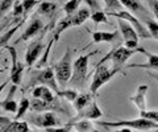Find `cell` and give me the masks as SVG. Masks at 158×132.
I'll use <instances>...</instances> for the list:
<instances>
[{
    "label": "cell",
    "mask_w": 158,
    "mask_h": 132,
    "mask_svg": "<svg viewBox=\"0 0 158 132\" xmlns=\"http://www.w3.org/2000/svg\"><path fill=\"white\" fill-rule=\"evenodd\" d=\"M145 2H146V0H145Z\"/></svg>",
    "instance_id": "cell-41"
},
{
    "label": "cell",
    "mask_w": 158,
    "mask_h": 132,
    "mask_svg": "<svg viewBox=\"0 0 158 132\" xmlns=\"http://www.w3.org/2000/svg\"><path fill=\"white\" fill-rule=\"evenodd\" d=\"M38 4V0H23V6H24V12L25 16H28V13Z\"/></svg>",
    "instance_id": "cell-36"
},
{
    "label": "cell",
    "mask_w": 158,
    "mask_h": 132,
    "mask_svg": "<svg viewBox=\"0 0 158 132\" xmlns=\"http://www.w3.org/2000/svg\"><path fill=\"white\" fill-rule=\"evenodd\" d=\"M117 74H124L123 69H115V67H108L104 63L95 66V71H94V77L90 85V91L94 95H96L98 90L104 86L107 82H110L115 75Z\"/></svg>",
    "instance_id": "cell-3"
},
{
    "label": "cell",
    "mask_w": 158,
    "mask_h": 132,
    "mask_svg": "<svg viewBox=\"0 0 158 132\" xmlns=\"http://www.w3.org/2000/svg\"><path fill=\"white\" fill-rule=\"evenodd\" d=\"M58 2H61V3H66L67 0H58Z\"/></svg>",
    "instance_id": "cell-40"
},
{
    "label": "cell",
    "mask_w": 158,
    "mask_h": 132,
    "mask_svg": "<svg viewBox=\"0 0 158 132\" xmlns=\"http://www.w3.org/2000/svg\"><path fill=\"white\" fill-rule=\"evenodd\" d=\"M148 85H140L136 90V94L129 96V100L132 103H135V106L138 109V111H144L146 110V102H145V96L148 92Z\"/></svg>",
    "instance_id": "cell-18"
},
{
    "label": "cell",
    "mask_w": 158,
    "mask_h": 132,
    "mask_svg": "<svg viewBox=\"0 0 158 132\" xmlns=\"http://www.w3.org/2000/svg\"><path fill=\"white\" fill-rule=\"evenodd\" d=\"M96 52L87 53L85 56L78 57L74 61L73 65V75L70 79V85L77 87V89H82L87 81V74H88V61L92 56H95Z\"/></svg>",
    "instance_id": "cell-4"
},
{
    "label": "cell",
    "mask_w": 158,
    "mask_h": 132,
    "mask_svg": "<svg viewBox=\"0 0 158 132\" xmlns=\"http://www.w3.org/2000/svg\"><path fill=\"white\" fill-rule=\"evenodd\" d=\"M103 116V112L100 110V107L98 106L96 100H92L91 104H88L85 107L82 111H79L77 116H74L71 120H81V119H90V120H98Z\"/></svg>",
    "instance_id": "cell-14"
},
{
    "label": "cell",
    "mask_w": 158,
    "mask_h": 132,
    "mask_svg": "<svg viewBox=\"0 0 158 132\" xmlns=\"http://www.w3.org/2000/svg\"><path fill=\"white\" fill-rule=\"evenodd\" d=\"M16 90H17V85L12 83L11 89H9V92H8V96L0 102V107H2L3 111H8V112H12V114H16L17 112L19 104L16 103V100L13 99V94Z\"/></svg>",
    "instance_id": "cell-20"
},
{
    "label": "cell",
    "mask_w": 158,
    "mask_h": 132,
    "mask_svg": "<svg viewBox=\"0 0 158 132\" xmlns=\"http://www.w3.org/2000/svg\"><path fill=\"white\" fill-rule=\"evenodd\" d=\"M54 42H56V40H54V38H52L50 42H49V45H48V48L45 49V53H44L42 58H41V60H40V61H37V69H41V67L45 66V63L48 62L49 53H50V49H52V46H53V44H54Z\"/></svg>",
    "instance_id": "cell-33"
},
{
    "label": "cell",
    "mask_w": 158,
    "mask_h": 132,
    "mask_svg": "<svg viewBox=\"0 0 158 132\" xmlns=\"http://www.w3.org/2000/svg\"><path fill=\"white\" fill-rule=\"evenodd\" d=\"M29 110H31V100H29L28 98L23 96L21 100H20V103H19V110H17V112H16V115H15V120L23 119L24 116L27 115V112H28Z\"/></svg>",
    "instance_id": "cell-27"
},
{
    "label": "cell",
    "mask_w": 158,
    "mask_h": 132,
    "mask_svg": "<svg viewBox=\"0 0 158 132\" xmlns=\"http://www.w3.org/2000/svg\"><path fill=\"white\" fill-rule=\"evenodd\" d=\"M24 23H25V19H23V20L20 21V23H17V24H15V25H12V28H11V29H8L6 33H3V35H2V38H0V45H2L3 49L8 45L9 40H11V38L13 37V35L19 31V28L21 27Z\"/></svg>",
    "instance_id": "cell-25"
},
{
    "label": "cell",
    "mask_w": 158,
    "mask_h": 132,
    "mask_svg": "<svg viewBox=\"0 0 158 132\" xmlns=\"http://www.w3.org/2000/svg\"><path fill=\"white\" fill-rule=\"evenodd\" d=\"M121 4L127 8V11L132 12L133 15H138L140 17H148L149 12L146 11V8L138 2V0H120Z\"/></svg>",
    "instance_id": "cell-19"
},
{
    "label": "cell",
    "mask_w": 158,
    "mask_h": 132,
    "mask_svg": "<svg viewBox=\"0 0 158 132\" xmlns=\"http://www.w3.org/2000/svg\"><path fill=\"white\" fill-rule=\"evenodd\" d=\"M90 17H91V12H90V9H88V8H81V9H78L75 13L71 15L73 28L82 25V24L85 23L87 19H90Z\"/></svg>",
    "instance_id": "cell-24"
},
{
    "label": "cell",
    "mask_w": 158,
    "mask_h": 132,
    "mask_svg": "<svg viewBox=\"0 0 158 132\" xmlns=\"http://www.w3.org/2000/svg\"><path fill=\"white\" fill-rule=\"evenodd\" d=\"M107 7V12H120L123 11V4L120 0H103Z\"/></svg>",
    "instance_id": "cell-31"
},
{
    "label": "cell",
    "mask_w": 158,
    "mask_h": 132,
    "mask_svg": "<svg viewBox=\"0 0 158 132\" xmlns=\"http://www.w3.org/2000/svg\"><path fill=\"white\" fill-rule=\"evenodd\" d=\"M142 23L145 24V25L148 27V29H149V32L152 33L153 38H156V40H158V23L152 20V19L148 16V17H141Z\"/></svg>",
    "instance_id": "cell-28"
},
{
    "label": "cell",
    "mask_w": 158,
    "mask_h": 132,
    "mask_svg": "<svg viewBox=\"0 0 158 132\" xmlns=\"http://www.w3.org/2000/svg\"><path fill=\"white\" fill-rule=\"evenodd\" d=\"M149 74H150L152 78H154V79L158 82V73H154V74H153V73H149Z\"/></svg>",
    "instance_id": "cell-39"
},
{
    "label": "cell",
    "mask_w": 158,
    "mask_h": 132,
    "mask_svg": "<svg viewBox=\"0 0 158 132\" xmlns=\"http://www.w3.org/2000/svg\"><path fill=\"white\" fill-rule=\"evenodd\" d=\"M7 50L11 56V74H9V81L12 82L13 85H20L23 81V74H24V70H25V65L23 62L19 61L17 58V52H16V48L15 46H9L7 45Z\"/></svg>",
    "instance_id": "cell-10"
},
{
    "label": "cell",
    "mask_w": 158,
    "mask_h": 132,
    "mask_svg": "<svg viewBox=\"0 0 158 132\" xmlns=\"http://www.w3.org/2000/svg\"><path fill=\"white\" fill-rule=\"evenodd\" d=\"M138 53H142L148 57V62L146 63H132L128 65V69H135V67H140V69H148V70H158V54L150 53L145 50L144 48H138L137 46Z\"/></svg>",
    "instance_id": "cell-15"
},
{
    "label": "cell",
    "mask_w": 158,
    "mask_h": 132,
    "mask_svg": "<svg viewBox=\"0 0 158 132\" xmlns=\"http://www.w3.org/2000/svg\"><path fill=\"white\" fill-rule=\"evenodd\" d=\"M73 49L67 48L65 54L62 56V58L59 60V62L54 66V70H56V75L58 79V83L61 85L62 87H65L69 82L71 79L73 75Z\"/></svg>",
    "instance_id": "cell-5"
},
{
    "label": "cell",
    "mask_w": 158,
    "mask_h": 132,
    "mask_svg": "<svg viewBox=\"0 0 158 132\" xmlns=\"http://www.w3.org/2000/svg\"><path fill=\"white\" fill-rule=\"evenodd\" d=\"M44 49H45V45L42 42V37H40L38 40H34L33 42L29 44V46L25 52V63L28 67H32L34 63H37Z\"/></svg>",
    "instance_id": "cell-11"
},
{
    "label": "cell",
    "mask_w": 158,
    "mask_h": 132,
    "mask_svg": "<svg viewBox=\"0 0 158 132\" xmlns=\"http://www.w3.org/2000/svg\"><path fill=\"white\" fill-rule=\"evenodd\" d=\"M102 127L107 128H121V131L138 130V131H148V130H158V123L150 120L144 116H140L133 120H116V121H98Z\"/></svg>",
    "instance_id": "cell-2"
},
{
    "label": "cell",
    "mask_w": 158,
    "mask_h": 132,
    "mask_svg": "<svg viewBox=\"0 0 158 132\" xmlns=\"http://www.w3.org/2000/svg\"><path fill=\"white\" fill-rule=\"evenodd\" d=\"M31 111L33 112H44V111H61L66 112L65 107L61 104V102L56 99L54 102H46L38 98H33V100H31Z\"/></svg>",
    "instance_id": "cell-12"
},
{
    "label": "cell",
    "mask_w": 158,
    "mask_h": 132,
    "mask_svg": "<svg viewBox=\"0 0 158 132\" xmlns=\"http://www.w3.org/2000/svg\"><path fill=\"white\" fill-rule=\"evenodd\" d=\"M92 96H94V94H92L91 91L90 92H85V94H79L77 99L73 102L75 111L79 112V111H82L83 109H85V107H87L88 104H91L92 100H94Z\"/></svg>",
    "instance_id": "cell-23"
},
{
    "label": "cell",
    "mask_w": 158,
    "mask_h": 132,
    "mask_svg": "<svg viewBox=\"0 0 158 132\" xmlns=\"http://www.w3.org/2000/svg\"><path fill=\"white\" fill-rule=\"evenodd\" d=\"M42 29H44V23H42L41 19L37 17V13H36V15H34V17H32V20L29 21V24L27 25L25 31L23 32L21 37H20L19 40H16V42H15V44H17L20 41H27V40H29V38L34 37L37 33L41 32Z\"/></svg>",
    "instance_id": "cell-13"
},
{
    "label": "cell",
    "mask_w": 158,
    "mask_h": 132,
    "mask_svg": "<svg viewBox=\"0 0 158 132\" xmlns=\"http://www.w3.org/2000/svg\"><path fill=\"white\" fill-rule=\"evenodd\" d=\"M37 85H45L48 87H50L58 95V92H59L58 79H57L54 67L48 66V67H41V69H37V70H32L31 74H29V82L23 87V90L31 89V87H34Z\"/></svg>",
    "instance_id": "cell-1"
},
{
    "label": "cell",
    "mask_w": 158,
    "mask_h": 132,
    "mask_svg": "<svg viewBox=\"0 0 158 132\" xmlns=\"http://www.w3.org/2000/svg\"><path fill=\"white\" fill-rule=\"evenodd\" d=\"M79 92L74 89H67V90H59L58 92V96L59 98H63V99H66L69 102H74L78 98Z\"/></svg>",
    "instance_id": "cell-32"
},
{
    "label": "cell",
    "mask_w": 158,
    "mask_h": 132,
    "mask_svg": "<svg viewBox=\"0 0 158 132\" xmlns=\"http://www.w3.org/2000/svg\"><path fill=\"white\" fill-rule=\"evenodd\" d=\"M58 12V6L56 3L53 2H42L40 3V6L37 8V15H42L45 17H49V19H54V16L57 15Z\"/></svg>",
    "instance_id": "cell-22"
},
{
    "label": "cell",
    "mask_w": 158,
    "mask_h": 132,
    "mask_svg": "<svg viewBox=\"0 0 158 132\" xmlns=\"http://www.w3.org/2000/svg\"><path fill=\"white\" fill-rule=\"evenodd\" d=\"M91 20L95 23V24H107L108 23V19H107V12L102 11V9H96V11H92L91 12Z\"/></svg>",
    "instance_id": "cell-29"
},
{
    "label": "cell",
    "mask_w": 158,
    "mask_h": 132,
    "mask_svg": "<svg viewBox=\"0 0 158 132\" xmlns=\"http://www.w3.org/2000/svg\"><path fill=\"white\" fill-rule=\"evenodd\" d=\"M81 3H82V0H69V2L65 3V6H63V11H65L66 15H74L79 9Z\"/></svg>",
    "instance_id": "cell-30"
},
{
    "label": "cell",
    "mask_w": 158,
    "mask_h": 132,
    "mask_svg": "<svg viewBox=\"0 0 158 132\" xmlns=\"http://www.w3.org/2000/svg\"><path fill=\"white\" fill-rule=\"evenodd\" d=\"M16 0H2V4H0V13H2V19L6 17L7 12L13 7V4Z\"/></svg>",
    "instance_id": "cell-34"
},
{
    "label": "cell",
    "mask_w": 158,
    "mask_h": 132,
    "mask_svg": "<svg viewBox=\"0 0 158 132\" xmlns=\"http://www.w3.org/2000/svg\"><path fill=\"white\" fill-rule=\"evenodd\" d=\"M32 95L33 98H38V99H42L46 102H54L59 98L50 87H48L45 85H37L32 87Z\"/></svg>",
    "instance_id": "cell-16"
},
{
    "label": "cell",
    "mask_w": 158,
    "mask_h": 132,
    "mask_svg": "<svg viewBox=\"0 0 158 132\" xmlns=\"http://www.w3.org/2000/svg\"><path fill=\"white\" fill-rule=\"evenodd\" d=\"M140 116H144V118L154 120V121H157V123H158V110H152V111L144 110V111H140Z\"/></svg>",
    "instance_id": "cell-35"
},
{
    "label": "cell",
    "mask_w": 158,
    "mask_h": 132,
    "mask_svg": "<svg viewBox=\"0 0 158 132\" xmlns=\"http://www.w3.org/2000/svg\"><path fill=\"white\" fill-rule=\"evenodd\" d=\"M146 3L149 4L153 15H154L156 19L158 20V0H146Z\"/></svg>",
    "instance_id": "cell-37"
},
{
    "label": "cell",
    "mask_w": 158,
    "mask_h": 132,
    "mask_svg": "<svg viewBox=\"0 0 158 132\" xmlns=\"http://www.w3.org/2000/svg\"><path fill=\"white\" fill-rule=\"evenodd\" d=\"M117 25H118V29H120V33L123 36L124 45L131 49H137L140 36H138L135 27H133L131 23L124 20V19H117Z\"/></svg>",
    "instance_id": "cell-9"
},
{
    "label": "cell",
    "mask_w": 158,
    "mask_h": 132,
    "mask_svg": "<svg viewBox=\"0 0 158 132\" xmlns=\"http://www.w3.org/2000/svg\"><path fill=\"white\" fill-rule=\"evenodd\" d=\"M77 130L79 132H88V131H96V128L92 126L90 119H81V120H70L69 123L65 126L66 131L70 130Z\"/></svg>",
    "instance_id": "cell-21"
},
{
    "label": "cell",
    "mask_w": 158,
    "mask_h": 132,
    "mask_svg": "<svg viewBox=\"0 0 158 132\" xmlns=\"http://www.w3.org/2000/svg\"><path fill=\"white\" fill-rule=\"evenodd\" d=\"M92 42L94 44H100V42H111L115 44L120 41V29L113 32H91Z\"/></svg>",
    "instance_id": "cell-17"
},
{
    "label": "cell",
    "mask_w": 158,
    "mask_h": 132,
    "mask_svg": "<svg viewBox=\"0 0 158 132\" xmlns=\"http://www.w3.org/2000/svg\"><path fill=\"white\" fill-rule=\"evenodd\" d=\"M135 53H138L137 49L127 48L125 45L115 46L104 58H103V60H100V62H98L96 65L106 63L108 60H111L112 61V67H115V69H123V67L125 66V62L129 60V58L135 54Z\"/></svg>",
    "instance_id": "cell-6"
},
{
    "label": "cell",
    "mask_w": 158,
    "mask_h": 132,
    "mask_svg": "<svg viewBox=\"0 0 158 132\" xmlns=\"http://www.w3.org/2000/svg\"><path fill=\"white\" fill-rule=\"evenodd\" d=\"M28 131H31L28 121L15 120V121H11V123L4 128L3 132H28Z\"/></svg>",
    "instance_id": "cell-26"
},
{
    "label": "cell",
    "mask_w": 158,
    "mask_h": 132,
    "mask_svg": "<svg viewBox=\"0 0 158 132\" xmlns=\"http://www.w3.org/2000/svg\"><path fill=\"white\" fill-rule=\"evenodd\" d=\"M107 15H110V16H115L116 19H124V20H127L128 23H131L132 25L135 27L136 31H137V33H138V36H140V38H144V40H148V38H153L152 33L149 32L148 27L145 25L144 23H142V20L137 19L136 15H133L132 12H129V11L107 12Z\"/></svg>",
    "instance_id": "cell-7"
},
{
    "label": "cell",
    "mask_w": 158,
    "mask_h": 132,
    "mask_svg": "<svg viewBox=\"0 0 158 132\" xmlns=\"http://www.w3.org/2000/svg\"><path fill=\"white\" fill-rule=\"evenodd\" d=\"M28 120L33 126L38 127V128H44L46 131L59 126V123H61V120L54 115L53 111H44V112H37V114H32L28 116Z\"/></svg>",
    "instance_id": "cell-8"
},
{
    "label": "cell",
    "mask_w": 158,
    "mask_h": 132,
    "mask_svg": "<svg viewBox=\"0 0 158 132\" xmlns=\"http://www.w3.org/2000/svg\"><path fill=\"white\" fill-rule=\"evenodd\" d=\"M11 123V119L9 118H6V116H0V130H2V132L4 131V128H6V127Z\"/></svg>",
    "instance_id": "cell-38"
}]
</instances>
